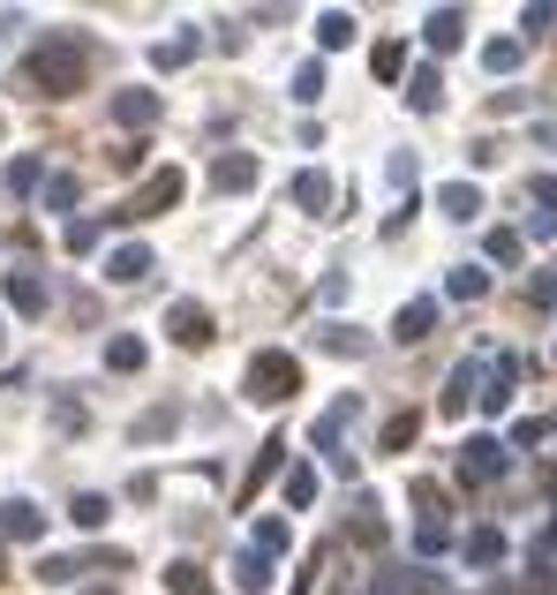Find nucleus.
Here are the masks:
<instances>
[{
  "label": "nucleus",
  "instance_id": "f257e3e1",
  "mask_svg": "<svg viewBox=\"0 0 557 595\" xmlns=\"http://www.w3.org/2000/svg\"><path fill=\"white\" fill-rule=\"evenodd\" d=\"M30 83H38V91H53V99H61V91H76V83H83V46H76V38L46 46V53L30 61Z\"/></svg>",
  "mask_w": 557,
  "mask_h": 595
},
{
  "label": "nucleus",
  "instance_id": "f03ea898",
  "mask_svg": "<svg viewBox=\"0 0 557 595\" xmlns=\"http://www.w3.org/2000/svg\"><path fill=\"white\" fill-rule=\"evenodd\" d=\"M8 295L23 301V309H46V287H38V280H30V272H15V280H8Z\"/></svg>",
  "mask_w": 557,
  "mask_h": 595
},
{
  "label": "nucleus",
  "instance_id": "20e7f679",
  "mask_svg": "<svg viewBox=\"0 0 557 595\" xmlns=\"http://www.w3.org/2000/svg\"><path fill=\"white\" fill-rule=\"evenodd\" d=\"M8 535H38V513L30 505H8Z\"/></svg>",
  "mask_w": 557,
  "mask_h": 595
},
{
  "label": "nucleus",
  "instance_id": "39448f33",
  "mask_svg": "<svg viewBox=\"0 0 557 595\" xmlns=\"http://www.w3.org/2000/svg\"><path fill=\"white\" fill-rule=\"evenodd\" d=\"M106 362H114V370H137L143 347H137V339H114V354H106Z\"/></svg>",
  "mask_w": 557,
  "mask_h": 595
},
{
  "label": "nucleus",
  "instance_id": "7ed1b4c3",
  "mask_svg": "<svg viewBox=\"0 0 557 595\" xmlns=\"http://www.w3.org/2000/svg\"><path fill=\"white\" fill-rule=\"evenodd\" d=\"M151 114H158V106H151V99H143V91H129V99H121V121H129V129H143V121H151Z\"/></svg>",
  "mask_w": 557,
  "mask_h": 595
}]
</instances>
